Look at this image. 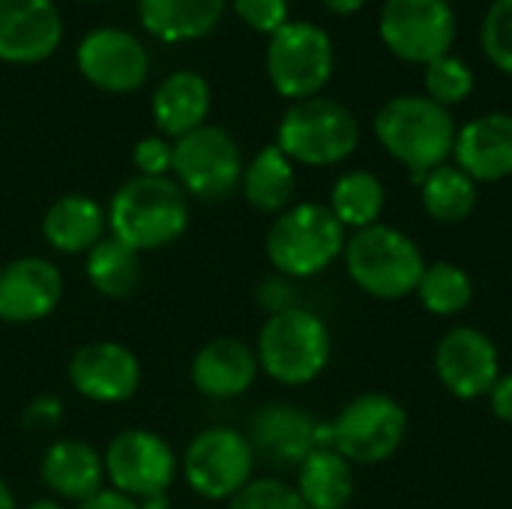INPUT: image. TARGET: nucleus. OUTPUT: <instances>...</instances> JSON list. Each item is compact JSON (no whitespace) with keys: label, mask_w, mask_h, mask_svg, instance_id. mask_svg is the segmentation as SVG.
Instances as JSON below:
<instances>
[{"label":"nucleus","mask_w":512,"mask_h":509,"mask_svg":"<svg viewBox=\"0 0 512 509\" xmlns=\"http://www.w3.org/2000/svg\"><path fill=\"white\" fill-rule=\"evenodd\" d=\"M456 132V120L447 108L414 93L387 99L375 114L381 147L411 171L414 183L453 156Z\"/></svg>","instance_id":"f257e3e1"},{"label":"nucleus","mask_w":512,"mask_h":509,"mask_svg":"<svg viewBox=\"0 0 512 509\" xmlns=\"http://www.w3.org/2000/svg\"><path fill=\"white\" fill-rule=\"evenodd\" d=\"M189 225V198L168 177H132L108 207L111 237L135 252H153L174 243Z\"/></svg>","instance_id":"f03ea898"},{"label":"nucleus","mask_w":512,"mask_h":509,"mask_svg":"<svg viewBox=\"0 0 512 509\" xmlns=\"http://www.w3.org/2000/svg\"><path fill=\"white\" fill-rule=\"evenodd\" d=\"M360 144V123L348 105L327 96L294 102L276 132V147L300 165L327 168L345 162Z\"/></svg>","instance_id":"7ed1b4c3"},{"label":"nucleus","mask_w":512,"mask_h":509,"mask_svg":"<svg viewBox=\"0 0 512 509\" xmlns=\"http://www.w3.org/2000/svg\"><path fill=\"white\" fill-rule=\"evenodd\" d=\"M345 267L357 288L378 300H402L417 294L420 276L426 270L417 243L390 225H372L357 231L345 243Z\"/></svg>","instance_id":"20e7f679"},{"label":"nucleus","mask_w":512,"mask_h":509,"mask_svg":"<svg viewBox=\"0 0 512 509\" xmlns=\"http://www.w3.org/2000/svg\"><path fill=\"white\" fill-rule=\"evenodd\" d=\"M345 228L324 204H297L276 216L267 231L270 264L291 279L327 270L345 252Z\"/></svg>","instance_id":"39448f33"},{"label":"nucleus","mask_w":512,"mask_h":509,"mask_svg":"<svg viewBox=\"0 0 512 509\" xmlns=\"http://www.w3.org/2000/svg\"><path fill=\"white\" fill-rule=\"evenodd\" d=\"M408 414L384 393H363L351 399L339 417L318 426V447H333L351 465H381L405 441Z\"/></svg>","instance_id":"423d86ee"},{"label":"nucleus","mask_w":512,"mask_h":509,"mask_svg":"<svg viewBox=\"0 0 512 509\" xmlns=\"http://www.w3.org/2000/svg\"><path fill=\"white\" fill-rule=\"evenodd\" d=\"M258 366L285 387H303L315 381L330 363V330L306 312L288 309L270 315L258 333Z\"/></svg>","instance_id":"0eeeda50"},{"label":"nucleus","mask_w":512,"mask_h":509,"mask_svg":"<svg viewBox=\"0 0 512 509\" xmlns=\"http://www.w3.org/2000/svg\"><path fill=\"white\" fill-rule=\"evenodd\" d=\"M336 66L333 39L312 21H288L267 42V78L285 99L321 96Z\"/></svg>","instance_id":"6e6552de"},{"label":"nucleus","mask_w":512,"mask_h":509,"mask_svg":"<svg viewBox=\"0 0 512 509\" xmlns=\"http://www.w3.org/2000/svg\"><path fill=\"white\" fill-rule=\"evenodd\" d=\"M378 33L387 51L405 63H432L456 42V12L450 0H384Z\"/></svg>","instance_id":"1a4fd4ad"},{"label":"nucleus","mask_w":512,"mask_h":509,"mask_svg":"<svg viewBox=\"0 0 512 509\" xmlns=\"http://www.w3.org/2000/svg\"><path fill=\"white\" fill-rule=\"evenodd\" d=\"M171 171L183 192L201 201H222L243 180V156L225 129L198 126L171 147Z\"/></svg>","instance_id":"9d476101"},{"label":"nucleus","mask_w":512,"mask_h":509,"mask_svg":"<svg viewBox=\"0 0 512 509\" xmlns=\"http://www.w3.org/2000/svg\"><path fill=\"white\" fill-rule=\"evenodd\" d=\"M255 450L234 429H204L183 456L186 483L207 501H231L252 483Z\"/></svg>","instance_id":"9b49d317"},{"label":"nucleus","mask_w":512,"mask_h":509,"mask_svg":"<svg viewBox=\"0 0 512 509\" xmlns=\"http://www.w3.org/2000/svg\"><path fill=\"white\" fill-rule=\"evenodd\" d=\"M105 474L114 483V492L144 501L165 495L177 474V456L165 438L147 429L120 432L105 450Z\"/></svg>","instance_id":"f8f14e48"},{"label":"nucleus","mask_w":512,"mask_h":509,"mask_svg":"<svg viewBox=\"0 0 512 509\" xmlns=\"http://www.w3.org/2000/svg\"><path fill=\"white\" fill-rule=\"evenodd\" d=\"M438 381L456 399H480L489 396L495 381L501 378V354L492 336L477 327H453L435 351Z\"/></svg>","instance_id":"ddd939ff"},{"label":"nucleus","mask_w":512,"mask_h":509,"mask_svg":"<svg viewBox=\"0 0 512 509\" xmlns=\"http://www.w3.org/2000/svg\"><path fill=\"white\" fill-rule=\"evenodd\" d=\"M81 75L105 93H132L147 81V48L126 30L99 27L78 45Z\"/></svg>","instance_id":"4468645a"},{"label":"nucleus","mask_w":512,"mask_h":509,"mask_svg":"<svg viewBox=\"0 0 512 509\" xmlns=\"http://www.w3.org/2000/svg\"><path fill=\"white\" fill-rule=\"evenodd\" d=\"M69 381L84 399L114 405L135 396L141 384V363L117 342H93L72 354Z\"/></svg>","instance_id":"2eb2a0df"},{"label":"nucleus","mask_w":512,"mask_h":509,"mask_svg":"<svg viewBox=\"0 0 512 509\" xmlns=\"http://www.w3.org/2000/svg\"><path fill=\"white\" fill-rule=\"evenodd\" d=\"M63 297L60 270L36 255L15 258L0 270V321L33 324L48 318Z\"/></svg>","instance_id":"dca6fc26"},{"label":"nucleus","mask_w":512,"mask_h":509,"mask_svg":"<svg viewBox=\"0 0 512 509\" xmlns=\"http://www.w3.org/2000/svg\"><path fill=\"white\" fill-rule=\"evenodd\" d=\"M63 21L51 0H0V60L39 63L57 51Z\"/></svg>","instance_id":"f3484780"},{"label":"nucleus","mask_w":512,"mask_h":509,"mask_svg":"<svg viewBox=\"0 0 512 509\" xmlns=\"http://www.w3.org/2000/svg\"><path fill=\"white\" fill-rule=\"evenodd\" d=\"M456 165L474 183H501L512 177V114H480L456 132Z\"/></svg>","instance_id":"a211bd4d"},{"label":"nucleus","mask_w":512,"mask_h":509,"mask_svg":"<svg viewBox=\"0 0 512 509\" xmlns=\"http://www.w3.org/2000/svg\"><path fill=\"white\" fill-rule=\"evenodd\" d=\"M252 450L276 468H300L318 447V423L294 405H267L252 420Z\"/></svg>","instance_id":"6ab92c4d"},{"label":"nucleus","mask_w":512,"mask_h":509,"mask_svg":"<svg viewBox=\"0 0 512 509\" xmlns=\"http://www.w3.org/2000/svg\"><path fill=\"white\" fill-rule=\"evenodd\" d=\"M258 375V354L234 339H210L192 360V384L198 393L210 399H234L243 396Z\"/></svg>","instance_id":"aec40b11"},{"label":"nucleus","mask_w":512,"mask_h":509,"mask_svg":"<svg viewBox=\"0 0 512 509\" xmlns=\"http://www.w3.org/2000/svg\"><path fill=\"white\" fill-rule=\"evenodd\" d=\"M39 474L54 495L66 501H87L96 492H102L105 462L90 444L63 438L45 450Z\"/></svg>","instance_id":"412c9836"},{"label":"nucleus","mask_w":512,"mask_h":509,"mask_svg":"<svg viewBox=\"0 0 512 509\" xmlns=\"http://www.w3.org/2000/svg\"><path fill=\"white\" fill-rule=\"evenodd\" d=\"M210 111V84L198 72H174L153 93V120L162 135L183 138L204 126Z\"/></svg>","instance_id":"4be33fe9"},{"label":"nucleus","mask_w":512,"mask_h":509,"mask_svg":"<svg viewBox=\"0 0 512 509\" xmlns=\"http://www.w3.org/2000/svg\"><path fill=\"white\" fill-rule=\"evenodd\" d=\"M108 228V216L102 213V207L87 198V195H63L57 198L45 219H42V234L45 240L66 255H78V252H90Z\"/></svg>","instance_id":"5701e85b"},{"label":"nucleus","mask_w":512,"mask_h":509,"mask_svg":"<svg viewBox=\"0 0 512 509\" xmlns=\"http://www.w3.org/2000/svg\"><path fill=\"white\" fill-rule=\"evenodd\" d=\"M141 24L162 42L204 39L216 30L225 0H138Z\"/></svg>","instance_id":"b1692460"},{"label":"nucleus","mask_w":512,"mask_h":509,"mask_svg":"<svg viewBox=\"0 0 512 509\" xmlns=\"http://www.w3.org/2000/svg\"><path fill=\"white\" fill-rule=\"evenodd\" d=\"M297 492L309 509H345L354 495V471L333 447H315L297 468Z\"/></svg>","instance_id":"393cba45"},{"label":"nucleus","mask_w":512,"mask_h":509,"mask_svg":"<svg viewBox=\"0 0 512 509\" xmlns=\"http://www.w3.org/2000/svg\"><path fill=\"white\" fill-rule=\"evenodd\" d=\"M243 195L246 201L261 210V213H282L288 210L294 189H297V174L294 162L276 147H264L255 153V159L243 168Z\"/></svg>","instance_id":"a878e982"},{"label":"nucleus","mask_w":512,"mask_h":509,"mask_svg":"<svg viewBox=\"0 0 512 509\" xmlns=\"http://www.w3.org/2000/svg\"><path fill=\"white\" fill-rule=\"evenodd\" d=\"M420 201L435 222L459 225L477 207V183L459 165H438L420 180Z\"/></svg>","instance_id":"bb28decb"},{"label":"nucleus","mask_w":512,"mask_h":509,"mask_svg":"<svg viewBox=\"0 0 512 509\" xmlns=\"http://www.w3.org/2000/svg\"><path fill=\"white\" fill-rule=\"evenodd\" d=\"M384 201V183L372 171H348L330 192V213L342 222V228L363 231L378 225Z\"/></svg>","instance_id":"cd10ccee"},{"label":"nucleus","mask_w":512,"mask_h":509,"mask_svg":"<svg viewBox=\"0 0 512 509\" xmlns=\"http://www.w3.org/2000/svg\"><path fill=\"white\" fill-rule=\"evenodd\" d=\"M87 279L105 297H129L141 282V258L114 237H102L87 252Z\"/></svg>","instance_id":"c85d7f7f"},{"label":"nucleus","mask_w":512,"mask_h":509,"mask_svg":"<svg viewBox=\"0 0 512 509\" xmlns=\"http://www.w3.org/2000/svg\"><path fill=\"white\" fill-rule=\"evenodd\" d=\"M417 294L432 315L450 318V315H459L471 306L474 282L459 264L438 261V264H426L420 285H417Z\"/></svg>","instance_id":"c756f323"},{"label":"nucleus","mask_w":512,"mask_h":509,"mask_svg":"<svg viewBox=\"0 0 512 509\" xmlns=\"http://www.w3.org/2000/svg\"><path fill=\"white\" fill-rule=\"evenodd\" d=\"M423 84H426V99H432L441 108H453L459 102H465L474 90V72L465 60L444 54L432 63H426L423 72Z\"/></svg>","instance_id":"7c9ffc66"},{"label":"nucleus","mask_w":512,"mask_h":509,"mask_svg":"<svg viewBox=\"0 0 512 509\" xmlns=\"http://www.w3.org/2000/svg\"><path fill=\"white\" fill-rule=\"evenodd\" d=\"M480 45L501 72L512 75V0H492L480 27Z\"/></svg>","instance_id":"2f4dec72"},{"label":"nucleus","mask_w":512,"mask_h":509,"mask_svg":"<svg viewBox=\"0 0 512 509\" xmlns=\"http://www.w3.org/2000/svg\"><path fill=\"white\" fill-rule=\"evenodd\" d=\"M228 509H309L303 504L300 492L279 480H252L243 486L231 501Z\"/></svg>","instance_id":"473e14b6"},{"label":"nucleus","mask_w":512,"mask_h":509,"mask_svg":"<svg viewBox=\"0 0 512 509\" xmlns=\"http://www.w3.org/2000/svg\"><path fill=\"white\" fill-rule=\"evenodd\" d=\"M234 12L246 27L267 36L288 24V0H234Z\"/></svg>","instance_id":"72a5a7b5"},{"label":"nucleus","mask_w":512,"mask_h":509,"mask_svg":"<svg viewBox=\"0 0 512 509\" xmlns=\"http://www.w3.org/2000/svg\"><path fill=\"white\" fill-rule=\"evenodd\" d=\"M132 162L141 177H165V171H171V144L165 138H144L135 144Z\"/></svg>","instance_id":"f704fd0d"},{"label":"nucleus","mask_w":512,"mask_h":509,"mask_svg":"<svg viewBox=\"0 0 512 509\" xmlns=\"http://www.w3.org/2000/svg\"><path fill=\"white\" fill-rule=\"evenodd\" d=\"M60 417H63V405L54 396H39L36 402L27 405L24 426L33 429V432H51V429H57Z\"/></svg>","instance_id":"c9c22d12"},{"label":"nucleus","mask_w":512,"mask_h":509,"mask_svg":"<svg viewBox=\"0 0 512 509\" xmlns=\"http://www.w3.org/2000/svg\"><path fill=\"white\" fill-rule=\"evenodd\" d=\"M258 303L270 312V315H279V312H288L294 309V291L285 279H267L261 288H258Z\"/></svg>","instance_id":"e433bc0d"},{"label":"nucleus","mask_w":512,"mask_h":509,"mask_svg":"<svg viewBox=\"0 0 512 509\" xmlns=\"http://www.w3.org/2000/svg\"><path fill=\"white\" fill-rule=\"evenodd\" d=\"M489 399H492V414L501 423H512V375L495 381V387L489 390Z\"/></svg>","instance_id":"4c0bfd02"},{"label":"nucleus","mask_w":512,"mask_h":509,"mask_svg":"<svg viewBox=\"0 0 512 509\" xmlns=\"http://www.w3.org/2000/svg\"><path fill=\"white\" fill-rule=\"evenodd\" d=\"M78 509H141L138 507V501H132V498H126V495H120V492H96L93 498H87V501H81V507Z\"/></svg>","instance_id":"58836bf2"},{"label":"nucleus","mask_w":512,"mask_h":509,"mask_svg":"<svg viewBox=\"0 0 512 509\" xmlns=\"http://www.w3.org/2000/svg\"><path fill=\"white\" fill-rule=\"evenodd\" d=\"M333 15H357L363 6H366V0H321Z\"/></svg>","instance_id":"ea45409f"},{"label":"nucleus","mask_w":512,"mask_h":509,"mask_svg":"<svg viewBox=\"0 0 512 509\" xmlns=\"http://www.w3.org/2000/svg\"><path fill=\"white\" fill-rule=\"evenodd\" d=\"M138 507L141 509H171V498H168V492H165V495H153V498H144V501H138Z\"/></svg>","instance_id":"a19ab883"},{"label":"nucleus","mask_w":512,"mask_h":509,"mask_svg":"<svg viewBox=\"0 0 512 509\" xmlns=\"http://www.w3.org/2000/svg\"><path fill=\"white\" fill-rule=\"evenodd\" d=\"M0 509H15V498H12V492H9V486L0 480Z\"/></svg>","instance_id":"79ce46f5"},{"label":"nucleus","mask_w":512,"mask_h":509,"mask_svg":"<svg viewBox=\"0 0 512 509\" xmlns=\"http://www.w3.org/2000/svg\"><path fill=\"white\" fill-rule=\"evenodd\" d=\"M27 509H63L57 501H36V504H30Z\"/></svg>","instance_id":"37998d69"}]
</instances>
